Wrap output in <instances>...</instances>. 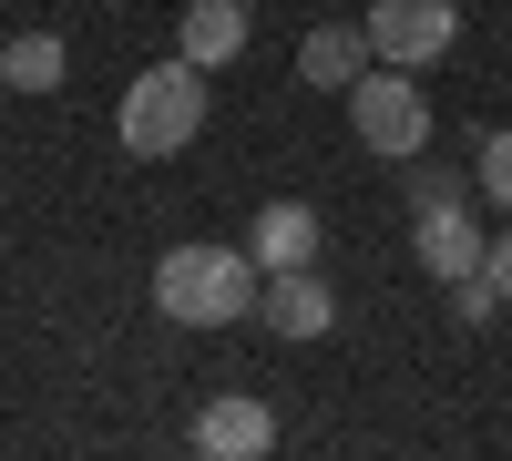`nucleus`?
Returning a JSON list of instances; mask_svg holds the SVG:
<instances>
[{
	"label": "nucleus",
	"instance_id": "nucleus-6",
	"mask_svg": "<svg viewBox=\"0 0 512 461\" xmlns=\"http://www.w3.org/2000/svg\"><path fill=\"white\" fill-rule=\"evenodd\" d=\"M410 257L431 267L441 287H472L482 257H492V236L472 226V195H461V205H431V216H410Z\"/></svg>",
	"mask_w": 512,
	"mask_h": 461
},
{
	"label": "nucleus",
	"instance_id": "nucleus-1",
	"mask_svg": "<svg viewBox=\"0 0 512 461\" xmlns=\"http://www.w3.org/2000/svg\"><path fill=\"white\" fill-rule=\"evenodd\" d=\"M256 298H267V277L246 246H164L154 257V308L175 328H236L256 318Z\"/></svg>",
	"mask_w": 512,
	"mask_h": 461
},
{
	"label": "nucleus",
	"instance_id": "nucleus-12",
	"mask_svg": "<svg viewBox=\"0 0 512 461\" xmlns=\"http://www.w3.org/2000/svg\"><path fill=\"white\" fill-rule=\"evenodd\" d=\"M482 195L512 216V134H482Z\"/></svg>",
	"mask_w": 512,
	"mask_h": 461
},
{
	"label": "nucleus",
	"instance_id": "nucleus-7",
	"mask_svg": "<svg viewBox=\"0 0 512 461\" xmlns=\"http://www.w3.org/2000/svg\"><path fill=\"white\" fill-rule=\"evenodd\" d=\"M318 246H328V226H318V205H297V195H277V205H256V236H246V257H256V277H308V267H318Z\"/></svg>",
	"mask_w": 512,
	"mask_h": 461
},
{
	"label": "nucleus",
	"instance_id": "nucleus-5",
	"mask_svg": "<svg viewBox=\"0 0 512 461\" xmlns=\"http://www.w3.org/2000/svg\"><path fill=\"white\" fill-rule=\"evenodd\" d=\"M185 441H195V461H267L277 451V410L256 400V390H216V400L195 410Z\"/></svg>",
	"mask_w": 512,
	"mask_h": 461
},
{
	"label": "nucleus",
	"instance_id": "nucleus-9",
	"mask_svg": "<svg viewBox=\"0 0 512 461\" xmlns=\"http://www.w3.org/2000/svg\"><path fill=\"white\" fill-rule=\"evenodd\" d=\"M236 52H246V0H185L175 62H195V72H226Z\"/></svg>",
	"mask_w": 512,
	"mask_h": 461
},
{
	"label": "nucleus",
	"instance_id": "nucleus-8",
	"mask_svg": "<svg viewBox=\"0 0 512 461\" xmlns=\"http://www.w3.org/2000/svg\"><path fill=\"white\" fill-rule=\"evenodd\" d=\"M369 31H349V21H318L308 41H297V82H318V93H359L369 82Z\"/></svg>",
	"mask_w": 512,
	"mask_h": 461
},
{
	"label": "nucleus",
	"instance_id": "nucleus-3",
	"mask_svg": "<svg viewBox=\"0 0 512 461\" xmlns=\"http://www.w3.org/2000/svg\"><path fill=\"white\" fill-rule=\"evenodd\" d=\"M369 52H379V72H431V62H451V41H461V0H369Z\"/></svg>",
	"mask_w": 512,
	"mask_h": 461
},
{
	"label": "nucleus",
	"instance_id": "nucleus-13",
	"mask_svg": "<svg viewBox=\"0 0 512 461\" xmlns=\"http://www.w3.org/2000/svg\"><path fill=\"white\" fill-rule=\"evenodd\" d=\"M482 287H492V308H512V226L492 236V257H482Z\"/></svg>",
	"mask_w": 512,
	"mask_h": 461
},
{
	"label": "nucleus",
	"instance_id": "nucleus-4",
	"mask_svg": "<svg viewBox=\"0 0 512 461\" xmlns=\"http://www.w3.org/2000/svg\"><path fill=\"white\" fill-rule=\"evenodd\" d=\"M349 123H359V144L390 154V164H410L420 144H431V103H420L410 72H369L359 93H349Z\"/></svg>",
	"mask_w": 512,
	"mask_h": 461
},
{
	"label": "nucleus",
	"instance_id": "nucleus-11",
	"mask_svg": "<svg viewBox=\"0 0 512 461\" xmlns=\"http://www.w3.org/2000/svg\"><path fill=\"white\" fill-rule=\"evenodd\" d=\"M62 72H72L62 31H21L11 52H0V82H11V93H62Z\"/></svg>",
	"mask_w": 512,
	"mask_h": 461
},
{
	"label": "nucleus",
	"instance_id": "nucleus-2",
	"mask_svg": "<svg viewBox=\"0 0 512 461\" xmlns=\"http://www.w3.org/2000/svg\"><path fill=\"white\" fill-rule=\"evenodd\" d=\"M113 134H123V154H144V164L185 154V144L205 134V72H195V62H154V72H134V82H123Z\"/></svg>",
	"mask_w": 512,
	"mask_h": 461
},
{
	"label": "nucleus",
	"instance_id": "nucleus-10",
	"mask_svg": "<svg viewBox=\"0 0 512 461\" xmlns=\"http://www.w3.org/2000/svg\"><path fill=\"white\" fill-rule=\"evenodd\" d=\"M267 328L277 339H328V318H338V298H328V277H267Z\"/></svg>",
	"mask_w": 512,
	"mask_h": 461
},
{
	"label": "nucleus",
	"instance_id": "nucleus-14",
	"mask_svg": "<svg viewBox=\"0 0 512 461\" xmlns=\"http://www.w3.org/2000/svg\"><path fill=\"white\" fill-rule=\"evenodd\" d=\"M431 205H461V185H451V175H420V185H410V216H431Z\"/></svg>",
	"mask_w": 512,
	"mask_h": 461
}]
</instances>
